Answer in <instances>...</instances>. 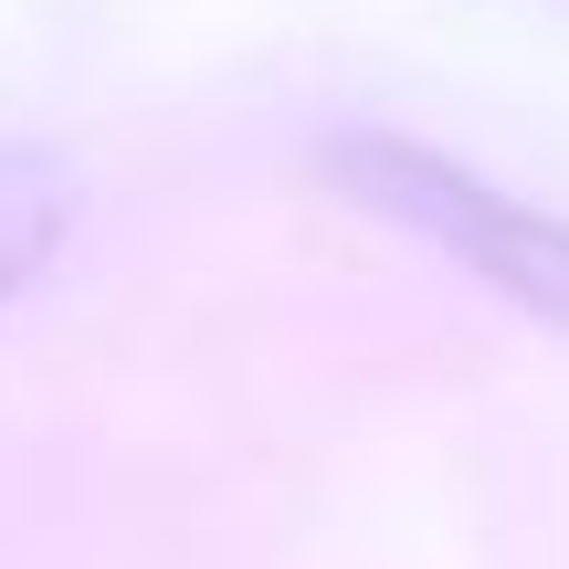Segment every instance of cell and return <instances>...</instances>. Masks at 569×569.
Segmentation results:
<instances>
[{
    "label": "cell",
    "instance_id": "7a4b0ae2",
    "mask_svg": "<svg viewBox=\"0 0 569 569\" xmlns=\"http://www.w3.org/2000/svg\"><path fill=\"white\" fill-rule=\"evenodd\" d=\"M63 222H74V169L53 148H0V296L21 274H42Z\"/></svg>",
    "mask_w": 569,
    "mask_h": 569
},
{
    "label": "cell",
    "instance_id": "6da1fadb",
    "mask_svg": "<svg viewBox=\"0 0 569 569\" xmlns=\"http://www.w3.org/2000/svg\"><path fill=\"white\" fill-rule=\"evenodd\" d=\"M327 169L359 180L369 211H401V222H422L432 243H453L475 274L507 284V296L569 317V222H538V211L496 201L475 169L432 159V148H401V138H338V148H327Z\"/></svg>",
    "mask_w": 569,
    "mask_h": 569
}]
</instances>
